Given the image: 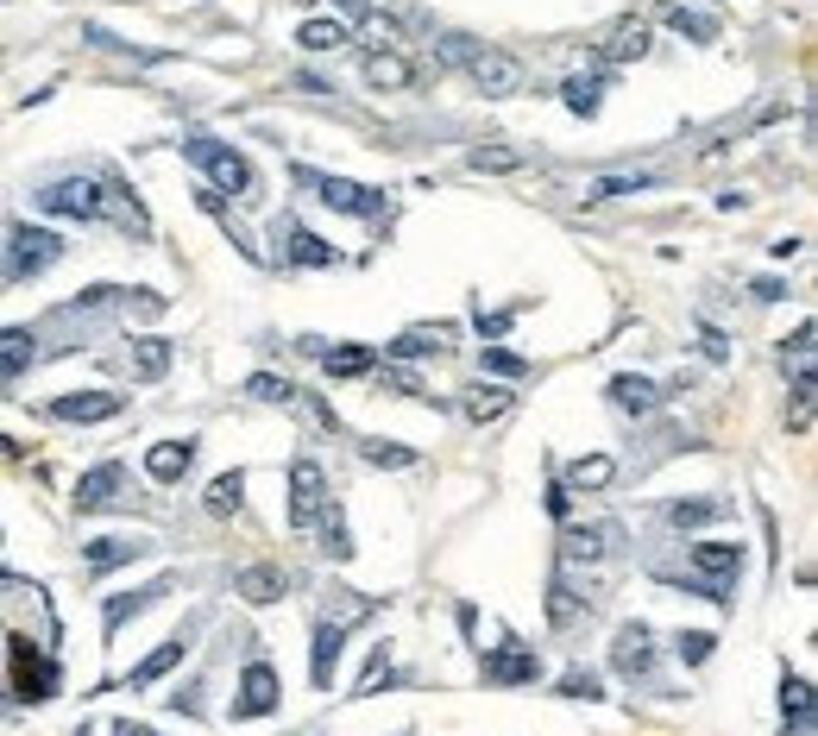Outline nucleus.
Returning <instances> with one entry per match:
<instances>
[{
    "label": "nucleus",
    "instance_id": "obj_30",
    "mask_svg": "<svg viewBox=\"0 0 818 736\" xmlns=\"http://www.w3.org/2000/svg\"><path fill=\"white\" fill-rule=\"evenodd\" d=\"M667 25H674L681 39H693V44H712V39H718V20H712V13H699V7H686V0H674V7H667Z\"/></svg>",
    "mask_w": 818,
    "mask_h": 736
},
{
    "label": "nucleus",
    "instance_id": "obj_48",
    "mask_svg": "<svg viewBox=\"0 0 818 736\" xmlns=\"http://www.w3.org/2000/svg\"><path fill=\"white\" fill-rule=\"evenodd\" d=\"M699 352H705V359H724L730 347H724V334H718V328H699Z\"/></svg>",
    "mask_w": 818,
    "mask_h": 736
},
{
    "label": "nucleus",
    "instance_id": "obj_4",
    "mask_svg": "<svg viewBox=\"0 0 818 736\" xmlns=\"http://www.w3.org/2000/svg\"><path fill=\"white\" fill-rule=\"evenodd\" d=\"M296 183H303L315 202H328L334 214H371V221H390V195L385 190H366V183H352V176H328V171L296 164Z\"/></svg>",
    "mask_w": 818,
    "mask_h": 736
},
{
    "label": "nucleus",
    "instance_id": "obj_14",
    "mask_svg": "<svg viewBox=\"0 0 818 736\" xmlns=\"http://www.w3.org/2000/svg\"><path fill=\"white\" fill-rule=\"evenodd\" d=\"M340 655H347V623L321 617L309 630V679L315 686H334V667H340Z\"/></svg>",
    "mask_w": 818,
    "mask_h": 736
},
{
    "label": "nucleus",
    "instance_id": "obj_15",
    "mask_svg": "<svg viewBox=\"0 0 818 736\" xmlns=\"http://www.w3.org/2000/svg\"><path fill=\"white\" fill-rule=\"evenodd\" d=\"M120 498H126V466L101 460L95 472H82V484H76V510H82V517H95V510L120 504Z\"/></svg>",
    "mask_w": 818,
    "mask_h": 736
},
{
    "label": "nucleus",
    "instance_id": "obj_38",
    "mask_svg": "<svg viewBox=\"0 0 818 736\" xmlns=\"http://www.w3.org/2000/svg\"><path fill=\"white\" fill-rule=\"evenodd\" d=\"M655 176L648 171H611V176H599V190L585 195V202H611V195H636V190H648Z\"/></svg>",
    "mask_w": 818,
    "mask_h": 736
},
{
    "label": "nucleus",
    "instance_id": "obj_41",
    "mask_svg": "<svg viewBox=\"0 0 818 736\" xmlns=\"http://www.w3.org/2000/svg\"><path fill=\"white\" fill-rule=\"evenodd\" d=\"M321 548H328V561H352V542H347L340 510H321Z\"/></svg>",
    "mask_w": 818,
    "mask_h": 736
},
{
    "label": "nucleus",
    "instance_id": "obj_12",
    "mask_svg": "<svg viewBox=\"0 0 818 736\" xmlns=\"http://www.w3.org/2000/svg\"><path fill=\"white\" fill-rule=\"evenodd\" d=\"M648 58V25L630 13V20H611L599 32V63L604 70H617V63H643Z\"/></svg>",
    "mask_w": 818,
    "mask_h": 736
},
{
    "label": "nucleus",
    "instance_id": "obj_17",
    "mask_svg": "<svg viewBox=\"0 0 818 736\" xmlns=\"http://www.w3.org/2000/svg\"><path fill=\"white\" fill-rule=\"evenodd\" d=\"M604 397L624 409V416H648V409H662L667 385H655V378H643V371H617V378L604 385Z\"/></svg>",
    "mask_w": 818,
    "mask_h": 736
},
{
    "label": "nucleus",
    "instance_id": "obj_47",
    "mask_svg": "<svg viewBox=\"0 0 818 736\" xmlns=\"http://www.w3.org/2000/svg\"><path fill=\"white\" fill-rule=\"evenodd\" d=\"M485 371H498V378H523L529 359H517V352H498V347H491V352H485Z\"/></svg>",
    "mask_w": 818,
    "mask_h": 736
},
{
    "label": "nucleus",
    "instance_id": "obj_2",
    "mask_svg": "<svg viewBox=\"0 0 818 736\" xmlns=\"http://www.w3.org/2000/svg\"><path fill=\"white\" fill-rule=\"evenodd\" d=\"M183 157H190L195 171H208V183H215L221 195H234V202H253L258 195V171H253V157L246 152H234V145H227V139H190V145H183Z\"/></svg>",
    "mask_w": 818,
    "mask_h": 736
},
{
    "label": "nucleus",
    "instance_id": "obj_37",
    "mask_svg": "<svg viewBox=\"0 0 818 736\" xmlns=\"http://www.w3.org/2000/svg\"><path fill=\"white\" fill-rule=\"evenodd\" d=\"M296 39H303V51H340V44H347L352 32H347L340 20H309L303 32H296Z\"/></svg>",
    "mask_w": 818,
    "mask_h": 736
},
{
    "label": "nucleus",
    "instance_id": "obj_27",
    "mask_svg": "<svg viewBox=\"0 0 818 736\" xmlns=\"http://www.w3.org/2000/svg\"><path fill=\"white\" fill-rule=\"evenodd\" d=\"M561 101L573 108V114H599V101H604V70H580V76H566L561 82Z\"/></svg>",
    "mask_w": 818,
    "mask_h": 736
},
{
    "label": "nucleus",
    "instance_id": "obj_50",
    "mask_svg": "<svg viewBox=\"0 0 818 736\" xmlns=\"http://www.w3.org/2000/svg\"><path fill=\"white\" fill-rule=\"evenodd\" d=\"M787 736H812V724H787Z\"/></svg>",
    "mask_w": 818,
    "mask_h": 736
},
{
    "label": "nucleus",
    "instance_id": "obj_5",
    "mask_svg": "<svg viewBox=\"0 0 818 736\" xmlns=\"http://www.w3.org/2000/svg\"><path fill=\"white\" fill-rule=\"evenodd\" d=\"M32 202H39L44 214H63V221H101V214H108V183H95V176H63V183H44Z\"/></svg>",
    "mask_w": 818,
    "mask_h": 736
},
{
    "label": "nucleus",
    "instance_id": "obj_42",
    "mask_svg": "<svg viewBox=\"0 0 818 736\" xmlns=\"http://www.w3.org/2000/svg\"><path fill=\"white\" fill-rule=\"evenodd\" d=\"M674 648H681V661H686V667H699V661H712V648H718V636H712V630H686V636L674 642Z\"/></svg>",
    "mask_w": 818,
    "mask_h": 736
},
{
    "label": "nucleus",
    "instance_id": "obj_43",
    "mask_svg": "<svg viewBox=\"0 0 818 736\" xmlns=\"http://www.w3.org/2000/svg\"><path fill=\"white\" fill-rule=\"evenodd\" d=\"M378 385L397 390V397H429V390H422V378H416V371H403V366H385V371H378Z\"/></svg>",
    "mask_w": 818,
    "mask_h": 736
},
{
    "label": "nucleus",
    "instance_id": "obj_10",
    "mask_svg": "<svg viewBox=\"0 0 818 736\" xmlns=\"http://www.w3.org/2000/svg\"><path fill=\"white\" fill-rule=\"evenodd\" d=\"M277 698H284V686H277V667L272 661H246V674H239V693H234V717L246 724V717H272Z\"/></svg>",
    "mask_w": 818,
    "mask_h": 736
},
{
    "label": "nucleus",
    "instance_id": "obj_40",
    "mask_svg": "<svg viewBox=\"0 0 818 736\" xmlns=\"http://www.w3.org/2000/svg\"><path fill=\"white\" fill-rule=\"evenodd\" d=\"M246 390H253L258 403H284V409L303 403V397H296V385H290V378H277V371H258V378H253Z\"/></svg>",
    "mask_w": 818,
    "mask_h": 736
},
{
    "label": "nucleus",
    "instance_id": "obj_45",
    "mask_svg": "<svg viewBox=\"0 0 818 736\" xmlns=\"http://www.w3.org/2000/svg\"><path fill=\"white\" fill-rule=\"evenodd\" d=\"M366 460L371 466H416V453H409V447H390V441H366Z\"/></svg>",
    "mask_w": 818,
    "mask_h": 736
},
{
    "label": "nucleus",
    "instance_id": "obj_31",
    "mask_svg": "<svg viewBox=\"0 0 818 736\" xmlns=\"http://www.w3.org/2000/svg\"><path fill=\"white\" fill-rule=\"evenodd\" d=\"M176 580H157V585H145V592H126V599H108V630H120L126 617H139V611H152L164 592H171Z\"/></svg>",
    "mask_w": 818,
    "mask_h": 736
},
{
    "label": "nucleus",
    "instance_id": "obj_21",
    "mask_svg": "<svg viewBox=\"0 0 818 736\" xmlns=\"http://www.w3.org/2000/svg\"><path fill=\"white\" fill-rule=\"evenodd\" d=\"M126 359H133V378L139 385H164V371H171V340H164V334H133V352H126Z\"/></svg>",
    "mask_w": 818,
    "mask_h": 736
},
{
    "label": "nucleus",
    "instance_id": "obj_20",
    "mask_svg": "<svg viewBox=\"0 0 818 736\" xmlns=\"http://www.w3.org/2000/svg\"><path fill=\"white\" fill-rule=\"evenodd\" d=\"M51 416L58 422H108V416H120V397L114 390H70L51 403Z\"/></svg>",
    "mask_w": 818,
    "mask_h": 736
},
{
    "label": "nucleus",
    "instance_id": "obj_16",
    "mask_svg": "<svg viewBox=\"0 0 818 736\" xmlns=\"http://www.w3.org/2000/svg\"><path fill=\"white\" fill-rule=\"evenodd\" d=\"M611 667L630 674V679L655 667V636H648V623H624V630L611 636Z\"/></svg>",
    "mask_w": 818,
    "mask_h": 736
},
{
    "label": "nucleus",
    "instance_id": "obj_18",
    "mask_svg": "<svg viewBox=\"0 0 818 736\" xmlns=\"http://www.w3.org/2000/svg\"><path fill=\"white\" fill-rule=\"evenodd\" d=\"M416 82H422V70H416L403 51H366V89L397 95V89H416Z\"/></svg>",
    "mask_w": 818,
    "mask_h": 736
},
{
    "label": "nucleus",
    "instance_id": "obj_3",
    "mask_svg": "<svg viewBox=\"0 0 818 736\" xmlns=\"http://www.w3.org/2000/svg\"><path fill=\"white\" fill-rule=\"evenodd\" d=\"M58 258H63V239H58V233H44V227H25V221H13V227H7V258H0V284L13 290V284H25V277L51 272Z\"/></svg>",
    "mask_w": 818,
    "mask_h": 736
},
{
    "label": "nucleus",
    "instance_id": "obj_51",
    "mask_svg": "<svg viewBox=\"0 0 818 736\" xmlns=\"http://www.w3.org/2000/svg\"><path fill=\"white\" fill-rule=\"evenodd\" d=\"M340 7H359V0H340Z\"/></svg>",
    "mask_w": 818,
    "mask_h": 736
},
{
    "label": "nucleus",
    "instance_id": "obj_11",
    "mask_svg": "<svg viewBox=\"0 0 818 736\" xmlns=\"http://www.w3.org/2000/svg\"><path fill=\"white\" fill-rule=\"evenodd\" d=\"M13 693L32 698V705H44V698L58 693V667H51L44 655H32V642L25 636H13Z\"/></svg>",
    "mask_w": 818,
    "mask_h": 736
},
{
    "label": "nucleus",
    "instance_id": "obj_36",
    "mask_svg": "<svg viewBox=\"0 0 818 736\" xmlns=\"http://www.w3.org/2000/svg\"><path fill=\"white\" fill-rule=\"evenodd\" d=\"M467 164L485 176H504V171H523V152H510V145H472Z\"/></svg>",
    "mask_w": 818,
    "mask_h": 736
},
{
    "label": "nucleus",
    "instance_id": "obj_13",
    "mask_svg": "<svg viewBox=\"0 0 818 736\" xmlns=\"http://www.w3.org/2000/svg\"><path fill=\"white\" fill-rule=\"evenodd\" d=\"M535 674H542V661H535V648H523V642H498L485 655V686H529Z\"/></svg>",
    "mask_w": 818,
    "mask_h": 736
},
{
    "label": "nucleus",
    "instance_id": "obj_53",
    "mask_svg": "<svg viewBox=\"0 0 818 736\" xmlns=\"http://www.w3.org/2000/svg\"><path fill=\"white\" fill-rule=\"evenodd\" d=\"M686 7H693V0H686Z\"/></svg>",
    "mask_w": 818,
    "mask_h": 736
},
{
    "label": "nucleus",
    "instance_id": "obj_52",
    "mask_svg": "<svg viewBox=\"0 0 818 736\" xmlns=\"http://www.w3.org/2000/svg\"><path fill=\"white\" fill-rule=\"evenodd\" d=\"M76 736H89V730H76Z\"/></svg>",
    "mask_w": 818,
    "mask_h": 736
},
{
    "label": "nucleus",
    "instance_id": "obj_28",
    "mask_svg": "<svg viewBox=\"0 0 818 736\" xmlns=\"http://www.w3.org/2000/svg\"><path fill=\"white\" fill-rule=\"evenodd\" d=\"M321 366H328V378H366V371H378V352L371 347H321Z\"/></svg>",
    "mask_w": 818,
    "mask_h": 736
},
{
    "label": "nucleus",
    "instance_id": "obj_34",
    "mask_svg": "<svg viewBox=\"0 0 818 736\" xmlns=\"http://www.w3.org/2000/svg\"><path fill=\"white\" fill-rule=\"evenodd\" d=\"M239 498H246V472H221V479L208 484V498H202V504H208V517H234Z\"/></svg>",
    "mask_w": 818,
    "mask_h": 736
},
{
    "label": "nucleus",
    "instance_id": "obj_35",
    "mask_svg": "<svg viewBox=\"0 0 818 736\" xmlns=\"http://www.w3.org/2000/svg\"><path fill=\"white\" fill-rule=\"evenodd\" d=\"M780 712H787V724H812V686L799 674H780Z\"/></svg>",
    "mask_w": 818,
    "mask_h": 736
},
{
    "label": "nucleus",
    "instance_id": "obj_39",
    "mask_svg": "<svg viewBox=\"0 0 818 736\" xmlns=\"http://www.w3.org/2000/svg\"><path fill=\"white\" fill-rule=\"evenodd\" d=\"M359 44H366V51H397V20H390V13H366V20H359Z\"/></svg>",
    "mask_w": 818,
    "mask_h": 736
},
{
    "label": "nucleus",
    "instance_id": "obj_26",
    "mask_svg": "<svg viewBox=\"0 0 818 736\" xmlns=\"http://www.w3.org/2000/svg\"><path fill=\"white\" fill-rule=\"evenodd\" d=\"M611 472H617V460H611V453H585V460H573L561 472V484H566V491H604V484H611Z\"/></svg>",
    "mask_w": 818,
    "mask_h": 736
},
{
    "label": "nucleus",
    "instance_id": "obj_8",
    "mask_svg": "<svg viewBox=\"0 0 818 736\" xmlns=\"http://www.w3.org/2000/svg\"><path fill=\"white\" fill-rule=\"evenodd\" d=\"M272 233H277V258H284L290 272H328V265H340V253H334L321 233L303 227L296 214H284V221H277Z\"/></svg>",
    "mask_w": 818,
    "mask_h": 736
},
{
    "label": "nucleus",
    "instance_id": "obj_7",
    "mask_svg": "<svg viewBox=\"0 0 818 736\" xmlns=\"http://www.w3.org/2000/svg\"><path fill=\"white\" fill-rule=\"evenodd\" d=\"M686 561L699 566V585L712 604H730V585L743 573V548L737 542H693L686 548Z\"/></svg>",
    "mask_w": 818,
    "mask_h": 736
},
{
    "label": "nucleus",
    "instance_id": "obj_9",
    "mask_svg": "<svg viewBox=\"0 0 818 736\" xmlns=\"http://www.w3.org/2000/svg\"><path fill=\"white\" fill-rule=\"evenodd\" d=\"M321 510H328V472L315 460H296L290 466V529L303 535V529L321 523Z\"/></svg>",
    "mask_w": 818,
    "mask_h": 736
},
{
    "label": "nucleus",
    "instance_id": "obj_46",
    "mask_svg": "<svg viewBox=\"0 0 818 736\" xmlns=\"http://www.w3.org/2000/svg\"><path fill=\"white\" fill-rule=\"evenodd\" d=\"M561 698H604V686L585 674V667H573V674L561 679Z\"/></svg>",
    "mask_w": 818,
    "mask_h": 736
},
{
    "label": "nucleus",
    "instance_id": "obj_29",
    "mask_svg": "<svg viewBox=\"0 0 818 736\" xmlns=\"http://www.w3.org/2000/svg\"><path fill=\"white\" fill-rule=\"evenodd\" d=\"M460 409H467V422L485 428V422H498V416L510 409V390L504 385H472L467 397H460Z\"/></svg>",
    "mask_w": 818,
    "mask_h": 736
},
{
    "label": "nucleus",
    "instance_id": "obj_44",
    "mask_svg": "<svg viewBox=\"0 0 818 736\" xmlns=\"http://www.w3.org/2000/svg\"><path fill=\"white\" fill-rule=\"evenodd\" d=\"M385 686H390V655H385V648H378V655H371V667H366V679H359L352 693L366 698V693H385Z\"/></svg>",
    "mask_w": 818,
    "mask_h": 736
},
{
    "label": "nucleus",
    "instance_id": "obj_1",
    "mask_svg": "<svg viewBox=\"0 0 818 736\" xmlns=\"http://www.w3.org/2000/svg\"><path fill=\"white\" fill-rule=\"evenodd\" d=\"M434 58L448 63V70H467V82L479 89V95H517L523 89V63L510 58V51H498V44H479L467 39V32H441L434 39Z\"/></svg>",
    "mask_w": 818,
    "mask_h": 736
},
{
    "label": "nucleus",
    "instance_id": "obj_25",
    "mask_svg": "<svg viewBox=\"0 0 818 736\" xmlns=\"http://www.w3.org/2000/svg\"><path fill=\"white\" fill-rule=\"evenodd\" d=\"M234 592H239L246 604H277L284 592H290V580H284L277 566H246V573L234 580Z\"/></svg>",
    "mask_w": 818,
    "mask_h": 736
},
{
    "label": "nucleus",
    "instance_id": "obj_19",
    "mask_svg": "<svg viewBox=\"0 0 818 736\" xmlns=\"http://www.w3.org/2000/svg\"><path fill=\"white\" fill-rule=\"evenodd\" d=\"M39 359V334L32 328H0V390H13Z\"/></svg>",
    "mask_w": 818,
    "mask_h": 736
},
{
    "label": "nucleus",
    "instance_id": "obj_33",
    "mask_svg": "<svg viewBox=\"0 0 818 736\" xmlns=\"http://www.w3.org/2000/svg\"><path fill=\"white\" fill-rule=\"evenodd\" d=\"M152 542H139V535H120V542H89V573H108L120 561H139Z\"/></svg>",
    "mask_w": 818,
    "mask_h": 736
},
{
    "label": "nucleus",
    "instance_id": "obj_6",
    "mask_svg": "<svg viewBox=\"0 0 818 736\" xmlns=\"http://www.w3.org/2000/svg\"><path fill=\"white\" fill-rule=\"evenodd\" d=\"M611 554H624V529L617 523H573L561 529V573H592L599 561H611Z\"/></svg>",
    "mask_w": 818,
    "mask_h": 736
},
{
    "label": "nucleus",
    "instance_id": "obj_23",
    "mask_svg": "<svg viewBox=\"0 0 818 736\" xmlns=\"http://www.w3.org/2000/svg\"><path fill=\"white\" fill-rule=\"evenodd\" d=\"M190 466H195V441H157L152 453H145V472H152L157 484H176Z\"/></svg>",
    "mask_w": 818,
    "mask_h": 736
},
{
    "label": "nucleus",
    "instance_id": "obj_22",
    "mask_svg": "<svg viewBox=\"0 0 818 736\" xmlns=\"http://www.w3.org/2000/svg\"><path fill=\"white\" fill-rule=\"evenodd\" d=\"M453 347V321H422V328H409L390 340L397 359H422V352H448Z\"/></svg>",
    "mask_w": 818,
    "mask_h": 736
},
{
    "label": "nucleus",
    "instance_id": "obj_24",
    "mask_svg": "<svg viewBox=\"0 0 818 736\" xmlns=\"http://www.w3.org/2000/svg\"><path fill=\"white\" fill-rule=\"evenodd\" d=\"M183 655H190V630H176V636L164 642V648H152V655L139 661L133 674H126V686H152V679H164V674H171V667H176Z\"/></svg>",
    "mask_w": 818,
    "mask_h": 736
},
{
    "label": "nucleus",
    "instance_id": "obj_49",
    "mask_svg": "<svg viewBox=\"0 0 818 736\" xmlns=\"http://www.w3.org/2000/svg\"><path fill=\"white\" fill-rule=\"evenodd\" d=\"M114 736H157V730H152V724H133V717H120Z\"/></svg>",
    "mask_w": 818,
    "mask_h": 736
},
{
    "label": "nucleus",
    "instance_id": "obj_32",
    "mask_svg": "<svg viewBox=\"0 0 818 736\" xmlns=\"http://www.w3.org/2000/svg\"><path fill=\"white\" fill-rule=\"evenodd\" d=\"M724 510H730L724 498H693V504H667V523H674V529L686 535V529H705V523H718Z\"/></svg>",
    "mask_w": 818,
    "mask_h": 736
}]
</instances>
